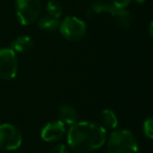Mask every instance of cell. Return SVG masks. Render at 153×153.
Masks as SVG:
<instances>
[{
  "mask_svg": "<svg viewBox=\"0 0 153 153\" xmlns=\"http://www.w3.org/2000/svg\"><path fill=\"white\" fill-rule=\"evenodd\" d=\"M106 139V129L90 121L76 122L71 125L67 132L68 147L75 153H88L100 149Z\"/></svg>",
  "mask_w": 153,
  "mask_h": 153,
  "instance_id": "1",
  "label": "cell"
},
{
  "mask_svg": "<svg viewBox=\"0 0 153 153\" xmlns=\"http://www.w3.org/2000/svg\"><path fill=\"white\" fill-rule=\"evenodd\" d=\"M107 153H137L139 144L137 137L127 129H115L107 136Z\"/></svg>",
  "mask_w": 153,
  "mask_h": 153,
  "instance_id": "2",
  "label": "cell"
},
{
  "mask_svg": "<svg viewBox=\"0 0 153 153\" xmlns=\"http://www.w3.org/2000/svg\"><path fill=\"white\" fill-rule=\"evenodd\" d=\"M15 10L19 22L24 26H28L40 18L42 4L40 0H16Z\"/></svg>",
  "mask_w": 153,
  "mask_h": 153,
  "instance_id": "3",
  "label": "cell"
},
{
  "mask_svg": "<svg viewBox=\"0 0 153 153\" xmlns=\"http://www.w3.org/2000/svg\"><path fill=\"white\" fill-rule=\"evenodd\" d=\"M23 143L20 129L10 123L0 124V149L5 151H15Z\"/></svg>",
  "mask_w": 153,
  "mask_h": 153,
  "instance_id": "4",
  "label": "cell"
},
{
  "mask_svg": "<svg viewBox=\"0 0 153 153\" xmlns=\"http://www.w3.org/2000/svg\"><path fill=\"white\" fill-rule=\"evenodd\" d=\"M59 33L66 40L79 41L85 36L87 24L80 18L75 16H67L59 23Z\"/></svg>",
  "mask_w": 153,
  "mask_h": 153,
  "instance_id": "5",
  "label": "cell"
},
{
  "mask_svg": "<svg viewBox=\"0 0 153 153\" xmlns=\"http://www.w3.org/2000/svg\"><path fill=\"white\" fill-rule=\"evenodd\" d=\"M18 57L10 47L0 48V79L10 81L18 72Z\"/></svg>",
  "mask_w": 153,
  "mask_h": 153,
  "instance_id": "6",
  "label": "cell"
},
{
  "mask_svg": "<svg viewBox=\"0 0 153 153\" xmlns=\"http://www.w3.org/2000/svg\"><path fill=\"white\" fill-rule=\"evenodd\" d=\"M67 125L61 120L47 123L41 130V139L46 143H55L62 139L67 133Z\"/></svg>",
  "mask_w": 153,
  "mask_h": 153,
  "instance_id": "7",
  "label": "cell"
},
{
  "mask_svg": "<svg viewBox=\"0 0 153 153\" xmlns=\"http://www.w3.org/2000/svg\"><path fill=\"white\" fill-rule=\"evenodd\" d=\"M59 120L68 126L75 124L77 122V112L75 108L71 104L64 103L59 108Z\"/></svg>",
  "mask_w": 153,
  "mask_h": 153,
  "instance_id": "8",
  "label": "cell"
},
{
  "mask_svg": "<svg viewBox=\"0 0 153 153\" xmlns=\"http://www.w3.org/2000/svg\"><path fill=\"white\" fill-rule=\"evenodd\" d=\"M91 11L96 14H100V13H108L111 16L117 17L123 10L117 8L111 2L104 1V0H97V1L93 2L91 5Z\"/></svg>",
  "mask_w": 153,
  "mask_h": 153,
  "instance_id": "9",
  "label": "cell"
},
{
  "mask_svg": "<svg viewBox=\"0 0 153 153\" xmlns=\"http://www.w3.org/2000/svg\"><path fill=\"white\" fill-rule=\"evenodd\" d=\"M32 45H33V41L29 36L23 35L20 37L16 38L15 40H13L12 44H10V48L15 51V53L23 54L26 51L30 50Z\"/></svg>",
  "mask_w": 153,
  "mask_h": 153,
  "instance_id": "10",
  "label": "cell"
},
{
  "mask_svg": "<svg viewBox=\"0 0 153 153\" xmlns=\"http://www.w3.org/2000/svg\"><path fill=\"white\" fill-rule=\"evenodd\" d=\"M59 23L61 22H59V18H54V17L47 14H45L44 16L40 17L38 19V26L42 31L49 32V33L57 31L59 27Z\"/></svg>",
  "mask_w": 153,
  "mask_h": 153,
  "instance_id": "11",
  "label": "cell"
},
{
  "mask_svg": "<svg viewBox=\"0 0 153 153\" xmlns=\"http://www.w3.org/2000/svg\"><path fill=\"white\" fill-rule=\"evenodd\" d=\"M100 121H101V125L106 129H113V130H115V129H117L118 125H119L118 116L111 109H104V110L101 111Z\"/></svg>",
  "mask_w": 153,
  "mask_h": 153,
  "instance_id": "12",
  "label": "cell"
},
{
  "mask_svg": "<svg viewBox=\"0 0 153 153\" xmlns=\"http://www.w3.org/2000/svg\"><path fill=\"white\" fill-rule=\"evenodd\" d=\"M116 18H117L118 25H119V27L122 29H127L130 26L133 21L132 14H131L129 11H127L126 8H124Z\"/></svg>",
  "mask_w": 153,
  "mask_h": 153,
  "instance_id": "13",
  "label": "cell"
},
{
  "mask_svg": "<svg viewBox=\"0 0 153 153\" xmlns=\"http://www.w3.org/2000/svg\"><path fill=\"white\" fill-rule=\"evenodd\" d=\"M46 14L59 19V17L62 15V4L56 0H49L46 4Z\"/></svg>",
  "mask_w": 153,
  "mask_h": 153,
  "instance_id": "14",
  "label": "cell"
},
{
  "mask_svg": "<svg viewBox=\"0 0 153 153\" xmlns=\"http://www.w3.org/2000/svg\"><path fill=\"white\" fill-rule=\"evenodd\" d=\"M143 132L146 137L153 139V116L147 118L143 123Z\"/></svg>",
  "mask_w": 153,
  "mask_h": 153,
  "instance_id": "15",
  "label": "cell"
},
{
  "mask_svg": "<svg viewBox=\"0 0 153 153\" xmlns=\"http://www.w3.org/2000/svg\"><path fill=\"white\" fill-rule=\"evenodd\" d=\"M50 153H69V148L65 144H56L52 147Z\"/></svg>",
  "mask_w": 153,
  "mask_h": 153,
  "instance_id": "16",
  "label": "cell"
},
{
  "mask_svg": "<svg viewBox=\"0 0 153 153\" xmlns=\"http://www.w3.org/2000/svg\"><path fill=\"white\" fill-rule=\"evenodd\" d=\"M131 1H132V0H113L111 3H113L117 8L124 10V8H126L127 6L131 3Z\"/></svg>",
  "mask_w": 153,
  "mask_h": 153,
  "instance_id": "17",
  "label": "cell"
},
{
  "mask_svg": "<svg viewBox=\"0 0 153 153\" xmlns=\"http://www.w3.org/2000/svg\"><path fill=\"white\" fill-rule=\"evenodd\" d=\"M148 31H149V35H150V37H151L153 39V20L150 22V24H149V29H148Z\"/></svg>",
  "mask_w": 153,
  "mask_h": 153,
  "instance_id": "18",
  "label": "cell"
},
{
  "mask_svg": "<svg viewBox=\"0 0 153 153\" xmlns=\"http://www.w3.org/2000/svg\"><path fill=\"white\" fill-rule=\"evenodd\" d=\"M137 3H144L145 2V0H134Z\"/></svg>",
  "mask_w": 153,
  "mask_h": 153,
  "instance_id": "19",
  "label": "cell"
}]
</instances>
